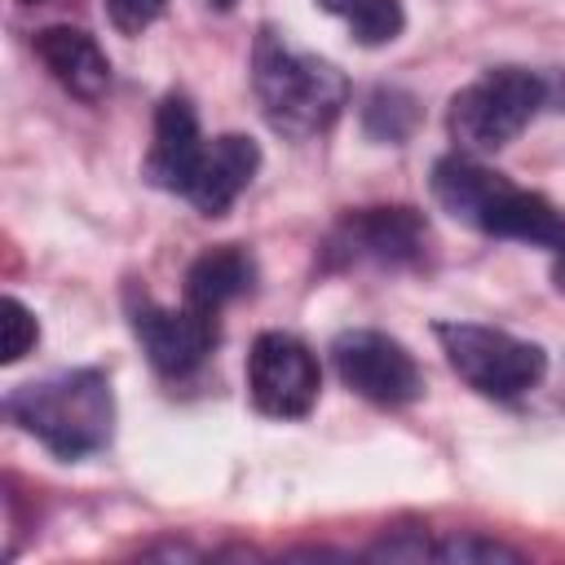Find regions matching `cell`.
Wrapping results in <instances>:
<instances>
[{
  "label": "cell",
  "instance_id": "cell-8",
  "mask_svg": "<svg viewBox=\"0 0 565 565\" xmlns=\"http://www.w3.org/2000/svg\"><path fill=\"white\" fill-rule=\"evenodd\" d=\"M331 362H335V375L344 380V388H353L358 397H366L375 406H388V411L411 406L424 393V371H419L415 353L384 331H366V327L340 331L331 340Z\"/></svg>",
  "mask_w": 565,
  "mask_h": 565
},
{
  "label": "cell",
  "instance_id": "cell-15",
  "mask_svg": "<svg viewBox=\"0 0 565 565\" xmlns=\"http://www.w3.org/2000/svg\"><path fill=\"white\" fill-rule=\"evenodd\" d=\"M419 124V102L406 93V88H393V84H380L366 93L362 102V132L380 146H397L415 132Z\"/></svg>",
  "mask_w": 565,
  "mask_h": 565
},
{
  "label": "cell",
  "instance_id": "cell-14",
  "mask_svg": "<svg viewBox=\"0 0 565 565\" xmlns=\"http://www.w3.org/2000/svg\"><path fill=\"white\" fill-rule=\"evenodd\" d=\"M318 9H327L331 18H340L358 44L375 49V44H393L406 26L402 0H313Z\"/></svg>",
  "mask_w": 565,
  "mask_h": 565
},
{
  "label": "cell",
  "instance_id": "cell-18",
  "mask_svg": "<svg viewBox=\"0 0 565 565\" xmlns=\"http://www.w3.org/2000/svg\"><path fill=\"white\" fill-rule=\"evenodd\" d=\"M168 0H106V18L119 35H141L159 13H163Z\"/></svg>",
  "mask_w": 565,
  "mask_h": 565
},
{
  "label": "cell",
  "instance_id": "cell-5",
  "mask_svg": "<svg viewBox=\"0 0 565 565\" xmlns=\"http://www.w3.org/2000/svg\"><path fill=\"white\" fill-rule=\"evenodd\" d=\"M433 331L441 340V353H446L450 371L481 397L516 402L530 388H539L543 375H547L543 344L521 340L512 331L481 327V322H437Z\"/></svg>",
  "mask_w": 565,
  "mask_h": 565
},
{
  "label": "cell",
  "instance_id": "cell-20",
  "mask_svg": "<svg viewBox=\"0 0 565 565\" xmlns=\"http://www.w3.org/2000/svg\"><path fill=\"white\" fill-rule=\"evenodd\" d=\"M212 9H234V0H207Z\"/></svg>",
  "mask_w": 565,
  "mask_h": 565
},
{
  "label": "cell",
  "instance_id": "cell-1",
  "mask_svg": "<svg viewBox=\"0 0 565 565\" xmlns=\"http://www.w3.org/2000/svg\"><path fill=\"white\" fill-rule=\"evenodd\" d=\"M433 199L463 225L490 238H516L547 252H565V212L539 190L512 185L503 172L472 154H441L433 163Z\"/></svg>",
  "mask_w": 565,
  "mask_h": 565
},
{
  "label": "cell",
  "instance_id": "cell-11",
  "mask_svg": "<svg viewBox=\"0 0 565 565\" xmlns=\"http://www.w3.org/2000/svg\"><path fill=\"white\" fill-rule=\"evenodd\" d=\"M256 168H260V146L243 132H221L203 146V159H199L181 199L199 216H225L234 207V199L252 185Z\"/></svg>",
  "mask_w": 565,
  "mask_h": 565
},
{
  "label": "cell",
  "instance_id": "cell-3",
  "mask_svg": "<svg viewBox=\"0 0 565 565\" xmlns=\"http://www.w3.org/2000/svg\"><path fill=\"white\" fill-rule=\"evenodd\" d=\"M252 93L260 115L282 137H318L349 106V75L305 49H291L282 31L260 26L252 44Z\"/></svg>",
  "mask_w": 565,
  "mask_h": 565
},
{
  "label": "cell",
  "instance_id": "cell-4",
  "mask_svg": "<svg viewBox=\"0 0 565 565\" xmlns=\"http://www.w3.org/2000/svg\"><path fill=\"white\" fill-rule=\"evenodd\" d=\"M547 106V79L525 66H490L450 97L446 128L468 154H494L516 141Z\"/></svg>",
  "mask_w": 565,
  "mask_h": 565
},
{
  "label": "cell",
  "instance_id": "cell-9",
  "mask_svg": "<svg viewBox=\"0 0 565 565\" xmlns=\"http://www.w3.org/2000/svg\"><path fill=\"white\" fill-rule=\"evenodd\" d=\"M128 322H132L150 366L159 375H168V380L190 375L212 353V344L221 335L216 331V313H203V309H194L185 300L177 309H168V305L150 300L146 291L141 296L128 291Z\"/></svg>",
  "mask_w": 565,
  "mask_h": 565
},
{
  "label": "cell",
  "instance_id": "cell-6",
  "mask_svg": "<svg viewBox=\"0 0 565 565\" xmlns=\"http://www.w3.org/2000/svg\"><path fill=\"white\" fill-rule=\"evenodd\" d=\"M428 256V221L419 207L380 203L344 212L322 238V269L380 265V269H415Z\"/></svg>",
  "mask_w": 565,
  "mask_h": 565
},
{
  "label": "cell",
  "instance_id": "cell-16",
  "mask_svg": "<svg viewBox=\"0 0 565 565\" xmlns=\"http://www.w3.org/2000/svg\"><path fill=\"white\" fill-rule=\"evenodd\" d=\"M0 322H4V353H0V362L4 366H13V362H22L31 349H35V340H40V322H35V313L18 300V296H4V305H0Z\"/></svg>",
  "mask_w": 565,
  "mask_h": 565
},
{
  "label": "cell",
  "instance_id": "cell-7",
  "mask_svg": "<svg viewBox=\"0 0 565 565\" xmlns=\"http://www.w3.org/2000/svg\"><path fill=\"white\" fill-rule=\"evenodd\" d=\"M322 371L313 349L291 331H260L247 353L252 406L269 419H305L318 402Z\"/></svg>",
  "mask_w": 565,
  "mask_h": 565
},
{
  "label": "cell",
  "instance_id": "cell-19",
  "mask_svg": "<svg viewBox=\"0 0 565 565\" xmlns=\"http://www.w3.org/2000/svg\"><path fill=\"white\" fill-rule=\"evenodd\" d=\"M552 282H556V287L565 291V252H561V256L552 260Z\"/></svg>",
  "mask_w": 565,
  "mask_h": 565
},
{
  "label": "cell",
  "instance_id": "cell-12",
  "mask_svg": "<svg viewBox=\"0 0 565 565\" xmlns=\"http://www.w3.org/2000/svg\"><path fill=\"white\" fill-rule=\"evenodd\" d=\"M35 57L44 62V71L79 102H102L110 93V57L102 53V44L84 31V26H44L31 35Z\"/></svg>",
  "mask_w": 565,
  "mask_h": 565
},
{
  "label": "cell",
  "instance_id": "cell-13",
  "mask_svg": "<svg viewBox=\"0 0 565 565\" xmlns=\"http://www.w3.org/2000/svg\"><path fill=\"white\" fill-rule=\"evenodd\" d=\"M252 287H256V256L238 243H221L194 256V265L185 269L181 300L203 313H221L225 305L252 296Z\"/></svg>",
  "mask_w": 565,
  "mask_h": 565
},
{
  "label": "cell",
  "instance_id": "cell-2",
  "mask_svg": "<svg viewBox=\"0 0 565 565\" xmlns=\"http://www.w3.org/2000/svg\"><path fill=\"white\" fill-rule=\"evenodd\" d=\"M4 415L66 463L106 450L115 437V393L106 371L97 366H75L18 384L4 397Z\"/></svg>",
  "mask_w": 565,
  "mask_h": 565
},
{
  "label": "cell",
  "instance_id": "cell-17",
  "mask_svg": "<svg viewBox=\"0 0 565 565\" xmlns=\"http://www.w3.org/2000/svg\"><path fill=\"white\" fill-rule=\"evenodd\" d=\"M433 561H521L516 547L499 543V539H481V534H446L433 543Z\"/></svg>",
  "mask_w": 565,
  "mask_h": 565
},
{
  "label": "cell",
  "instance_id": "cell-10",
  "mask_svg": "<svg viewBox=\"0 0 565 565\" xmlns=\"http://www.w3.org/2000/svg\"><path fill=\"white\" fill-rule=\"evenodd\" d=\"M207 137L199 132V110L185 93H168L154 106V141L146 150L141 177L168 194H185L199 159H203Z\"/></svg>",
  "mask_w": 565,
  "mask_h": 565
},
{
  "label": "cell",
  "instance_id": "cell-21",
  "mask_svg": "<svg viewBox=\"0 0 565 565\" xmlns=\"http://www.w3.org/2000/svg\"><path fill=\"white\" fill-rule=\"evenodd\" d=\"M22 4H35V0H22Z\"/></svg>",
  "mask_w": 565,
  "mask_h": 565
}]
</instances>
